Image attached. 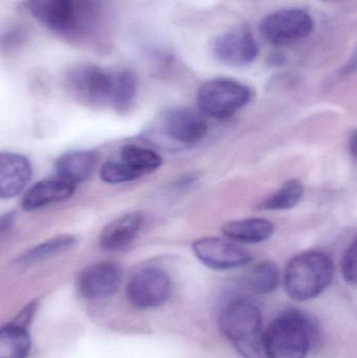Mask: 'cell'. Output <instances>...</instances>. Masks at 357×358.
Masks as SVG:
<instances>
[{
    "label": "cell",
    "mask_w": 357,
    "mask_h": 358,
    "mask_svg": "<svg viewBox=\"0 0 357 358\" xmlns=\"http://www.w3.org/2000/svg\"><path fill=\"white\" fill-rule=\"evenodd\" d=\"M29 12L46 29L68 41H85L103 18L101 0H25Z\"/></svg>",
    "instance_id": "1"
},
{
    "label": "cell",
    "mask_w": 357,
    "mask_h": 358,
    "mask_svg": "<svg viewBox=\"0 0 357 358\" xmlns=\"http://www.w3.org/2000/svg\"><path fill=\"white\" fill-rule=\"evenodd\" d=\"M316 336L318 327L312 317L289 309L263 332L264 358H305Z\"/></svg>",
    "instance_id": "2"
},
{
    "label": "cell",
    "mask_w": 357,
    "mask_h": 358,
    "mask_svg": "<svg viewBox=\"0 0 357 358\" xmlns=\"http://www.w3.org/2000/svg\"><path fill=\"white\" fill-rule=\"evenodd\" d=\"M335 264L329 255L310 250L296 256L287 265L284 284L287 294L300 302L312 300L330 286Z\"/></svg>",
    "instance_id": "3"
},
{
    "label": "cell",
    "mask_w": 357,
    "mask_h": 358,
    "mask_svg": "<svg viewBox=\"0 0 357 358\" xmlns=\"http://www.w3.org/2000/svg\"><path fill=\"white\" fill-rule=\"evenodd\" d=\"M221 334L245 358H264L262 315L254 303L235 300L219 317Z\"/></svg>",
    "instance_id": "4"
},
{
    "label": "cell",
    "mask_w": 357,
    "mask_h": 358,
    "mask_svg": "<svg viewBox=\"0 0 357 358\" xmlns=\"http://www.w3.org/2000/svg\"><path fill=\"white\" fill-rule=\"evenodd\" d=\"M253 92L249 86L236 80H210L199 88L197 104L203 115L224 120L234 115L251 102Z\"/></svg>",
    "instance_id": "5"
},
{
    "label": "cell",
    "mask_w": 357,
    "mask_h": 358,
    "mask_svg": "<svg viewBox=\"0 0 357 358\" xmlns=\"http://www.w3.org/2000/svg\"><path fill=\"white\" fill-rule=\"evenodd\" d=\"M65 83L71 96L89 106L110 104L115 73L98 65L81 64L69 69Z\"/></svg>",
    "instance_id": "6"
},
{
    "label": "cell",
    "mask_w": 357,
    "mask_h": 358,
    "mask_svg": "<svg viewBox=\"0 0 357 358\" xmlns=\"http://www.w3.org/2000/svg\"><path fill=\"white\" fill-rule=\"evenodd\" d=\"M205 115L196 109L177 107L168 110L159 125V136H163L165 144L189 147L197 144L207 134Z\"/></svg>",
    "instance_id": "7"
},
{
    "label": "cell",
    "mask_w": 357,
    "mask_h": 358,
    "mask_svg": "<svg viewBox=\"0 0 357 358\" xmlns=\"http://www.w3.org/2000/svg\"><path fill=\"white\" fill-rule=\"evenodd\" d=\"M314 29V19L302 8H284L268 15L261 23L264 39L275 46L289 45L305 39Z\"/></svg>",
    "instance_id": "8"
},
{
    "label": "cell",
    "mask_w": 357,
    "mask_h": 358,
    "mask_svg": "<svg viewBox=\"0 0 357 358\" xmlns=\"http://www.w3.org/2000/svg\"><path fill=\"white\" fill-rule=\"evenodd\" d=\"M171 279L161 267L148 266L136 271L128 282L127 298L138 309H152L171 296Z\"/></svg>",
    "instance_id": "9"
},
{
    "label": "cell",
    "mask_w": 357,
    "mask_h": 358,
    "mask_svg": "<svg viewBox=\"0 0 357 358\" xmlns=\"http://www.w3.org/2000/svg\"><path fill=\"white\" fill-rule=\"evenodd\" d=\"M192 250L203 265L215 271L239 268L252 261L247 250L224 238H201L193 242Z\"/></svg>",
    "instance_id": "10"
},
{
    "label": "cell",
    "mask_w": 357,
    "mask_h": 358,
    "mask_svg": "<svg viewBox=\"0 0 357 358\" xmlns=\"http://www.w3.org/2000/svg\"><path fill=\"white\" fill-rule=\"evenodd\" d=\"M214 56L228 66L252 64L259 55L255 38L245 29H234L222 33L213 42Z\"/></svg>",
    "instance_id": "11"
},
{
    "label": "cell",
    "mask_w": 357,
    "mask_h": 358,
    "mask_svg": "<svg viewBox=\"0 0 357 358\" xmlns=\"http://www.w3.org/2000/svg\"><path fill=\"white\" fill-rule=\"evenodd\" d=\"M122 281V269L111 262L96 263L82 271L79 278L81 294L90 300L112 296Z\"/></svg>",
    "instance_id": "12"
},
{
    "label": "cell",
    "mask_w": 357,
    "mask_h": 358,
    "mask_svg": "<svg viewBox=\"0 0 357 358\" xmlns=\"http://www.w3.org/2000/svg\"><path fill=\"white\" fill-rule=\"evenodd\" d=\"M31 178L29 159L19 153L0 152V199L16 197Z\"/></svg>",
    "instance_id": "13"
},
{
    "label": "cell",
    "mask_w": 357,
    "mask_h": 358,
    "mask_svg": "<svg viewBox=\"0 0 357 358\" xmlns=\"http://www.w3.org/2000/svg\"><path fill=\"white\" fill-rule=\"evenodd\" d=\"M75 189V183L59 174L42 179L25 194L22 201L23 210H39L50 204L63 201L71 197Z\"/></svg>",
    "instance_id": "14"
},
{
    "label": "cell",
    "mask_w": 357,
    "mask_h": 358,
    "mask_svg": "<svg viewBox=\"0 0 357 358\" xmlns=\"http://www.w3.org/2000/svg\"><path fill=\"white\" fill-rule=\"evenodd\" d=\"M144 223L142 213H128L111 221L100 236V245L106 252H119L128 248Z\"/></svg>",
    "instance_id": "15"
},
{
    "label": "cell",
    "mask_w": 357,
    "mask_h": 358,
    "mask_svg": "<svg viewBox=\"0 0 357 358\" xmlns=\"http://www.w3.org/2000/svg\"><path fill=\"white\" fill-rule=\"evenodd\" d=\"M221 229L224 235L233 241L261 243L274 235L275 225L268 219L253 217L230 221Z\"/></svg>",
    "instance_id": "16"
},
{
    "label": "cell",
    "mask_w": 357,
    "mask_h": 358,
    "mask_svg": "<svg viewBox=\"0 0 357 358\" xmlns=\"http://www.w3.org/2000/svg\"><path fill=\"white\" fill-rule=\"evenodd\" d=\"M96 165V155L94 151H73L58 159L57 174L77 185L92 176Z\"/></svg>",
    "instance_id": "17"
},
{
    "label": "cell",
    "mask_w": 357,
    "mask_h": 358,
    "mask_svg": "<svg viewBox=\"0 0 357 358\" xmlns=\"http://www.w3.org/2000/svg\"><path fill=\"white\" fill-rule=\"evenodd\" d=\"M119 161L136 172L140 178L156 171L163 165V159L151 149L138 145H126L119 153Z\"/></svg>",
    "instance_id": "18"
},
{
    "label": "cell",
    "mask_w": 357,
    "mask_h": 358,
    "mask_svg": "<svg viewBox=\"0 0 357 358\" xmlns=\"http://www.w3.org/2000/svg\"><path fill=\"white\" fill-rule=\"evenodd\" d=\"M31 338L24 326L13 324L0 329V358H27Z\"/></svg>",
    "instance_id": "19"
},
{
    "label": "cell",
    "mask_w": 357,
    "mask_h": 358,
    "mask_svg": "<svg viewBox=\"0 0 357 358\" xmlns=\"http://www.w3.org/2000/svg\"><path fill=\"white\" fill-rule=\"evenodd\" d=\"M138 81L132 71H124L115 73V83H113L112 94L110 104L117 113H126L136 100Z\"/></svg>",
    "instance_id": "20"
},
{
    "label": "cell",
    "mask_w": 357,
    "mask_h": 358,
    "mask_svg": "<svg viewBox=\"0 0 357 358\" xmlns=\"http://www.w3.org/2000/svg\"><path fill=\"white\" fill-rule=\"evenodd\" d=\"M304 195V187L298 179H289L278 191L258 206L260 210H284L295 208Z\"/></svg>",
    "instance_id": "21"
},
{
    "label": "cell",
    "mask_w": 357,
    "mask_h": 358,
    "mask_svg": "<svg viewBox=\"0 0 357 358\" xmlns=\"http://www.w3.org/2000/svg\"><path fill=\"white\" fill-rule=\"evenodd\" d=\"M77 243V238L71 235H61L34 246L19 258L22 264H31L50 257L62 254L71 250Z\"/></svg>",
    "instance_id": "22"
},
{
    "label": "cell",
    "mask_w": 357,
    "mask_h": 358,
    "mask_svg": "<svg viewBox=\"0 0 357 358\" xmlns=\"http://www.w3.org/2000/svg\"><path fill=\"white\" fill-rule=\"evenodd\" d=\"M280 283V271L272 261L265 260L256 264L249 275V285L258 294H272Z\"/></svg>",
    "instance_id": "23"
},
{
    "label": "cell",
    "mask_w": 357,
    "mask_h": 358,
    "mask_svg": "<svg viewBox=\"0 0 357 358\" xmlns=\"http://www.w3.org/2000/svg\"><path fill=\"white\" fill-rule=\"evenodd\" d=\"M100 174L103 181L107 183H112V185L129 182V181L140 178L136 172L132 171L119 159V161H110L105 163L102 169H101Z\"/></svg>",
    "instance_id": "24"
},
{
    "label": "cell",
    "mask_w": 357,
    "mask_h": 358,
    "mask_svg": "<svg viewBox=\"0 0 357 358\" xmlns=\"http://www.w3.org/2000/svg\"><path fill=\"white\" fill-rule=\"evenodd\" d=\"M342 273L344 279L350 285L356 284V242L348 246L342 259Z\"/></svg>",
    "instance_id": "25"
},
{
    "label": "cell",
    "mask_w": 357,
    "mask_h": 358,
    "mask_svg": "<svg viewBox=\"0 0 357 358\" xmlns=\"http://www.w3.org/2000/svg\"><path fill=\"white\" fill-rule=\"evenodd\" d=\"M21 40H22V36H21L20 31H8V34L3 35V37L0 39V44L6 46L18 45Z\"/></svg>",
    "instance_id": "26"
},
{
    "label": "cell",
    "mask_w": 357,
    "mask_h": 358,
    "mask_svg": "<svg viewBox=\"0 0 357 358\" xmlns=\"http://www.w3.org/2000/svg\"><path fill=\"white\" fill-rule=\"evenodd\" d=\"M350 151H351L352 155L356 157V132H354L351 138H350Z\"/></svg>",
    "instance_id": "27"
}]
</instances>
